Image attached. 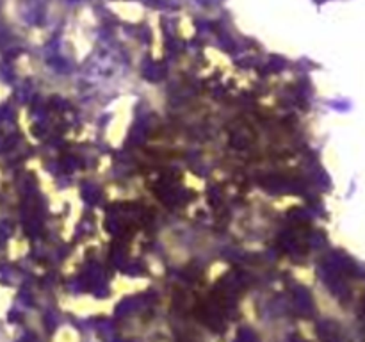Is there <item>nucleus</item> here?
<instances>
[{
  "mask_svg": "<svg viewBox=\"0 0 365 342\" xmlns=\"http://www.w3.org/2000/svg\"><path fill=\"white\" fill-rule=\"evenodd\" d=\"M20 11L25 20L34 24L41 16V2L39 0H20Z\"/></svg>",
  "mask_w": 365,
  "mask_h": 342,
  "instance_id": "nucleus-1",
  "label": "nucleus"
},
{
  "mask_svg": "<svg viewBox=\"0 0 365 342\" xmlns=\"http://www.w3.org/2000/svg\"><path fill=\"white\" fill-rule=\"evenodd\" d=\"M220 2L221 0H200V4H203V6H216Z\"/></svg>",
  "mask_w": 365,
  "mask_h": 342,
  "instance_id": "nucleus-2",
  "label": "nucleus"
}]
</instances>
